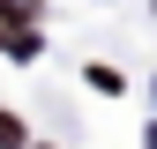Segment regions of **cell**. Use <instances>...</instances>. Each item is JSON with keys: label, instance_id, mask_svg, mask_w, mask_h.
Listing matches in <instances>:
<instances>
[{"label": "cell", "instance_id": "cell-1", "mask_svg": "<svg viewBox=\"0 0 157 149\" xmlns=\"http://www.w3.org/2000/svg\"><path fill=\"white\" fill-rule=\"evenodd\" d=\"M0 52L8 60L37 52V0H0Z\"/></svg>", "mask_w": 157, "mask_h": 149}, {"label": "cell", "instance_id": "cell-2", "mask_svg": "<svg viewBox=\"0 0 157 149\" xmlns=\"http://www.w3.org/2000/svg\"><path fill=\"white\" fill-rule=\"evenodd\" d=\"M30 134H23V119H15V112H0V149H23Z\"/></svg>", "mask_w": 157, "mask_h": 149}, {"label": "cell", "instance_id": "cell-3", "mask_svg": "<svg viewBox=\"0 0 157 149\" xmlns=\"http://www.w3.org/2000/svg\"><path fill=\"white\" fill-rule=\"evenodd\" d=\"M23 149H30V142H23Z\"/></svg>", "mask_w": 157, "mask_h": 149}]
</instances>
